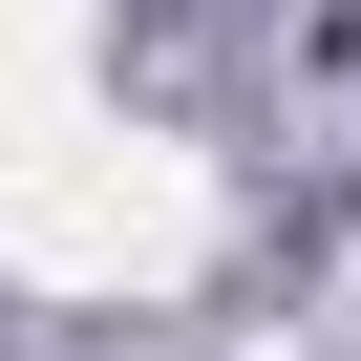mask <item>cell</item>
Wrapping results in <instances>:
<instances>
[{
	"label": "cell",
	"mask_w": 361,
	"mask_h": 361,
	"mask_svg": "<svg viewBox=\"0 0 361 361\" xmlns=\"http://www.w3.org/2000/svg\"><path fill=\"white\" fill-rule=\"evenodd\" d=\"M192 255H213V170H192V149H149V128H106V106L0 128V276L128 298V276H192Z\"/></svg>",
	"instance_id": "6da1fadb"
},
{
	"label": "cell",
	"mask_w": 361,
	"mask_h": 361,
	"mask_svg": "<svg viewBox=\"0 0 361 361\" xmlns=\"http://www.w3.org/2000/svg\"><path fill=\"white\" fill-rule=\"evenodd\" d=\"M85 106V0H0V128Z\"/></svg>",
	"instance_id": "7a4b0ae2"
}]
</instances>
